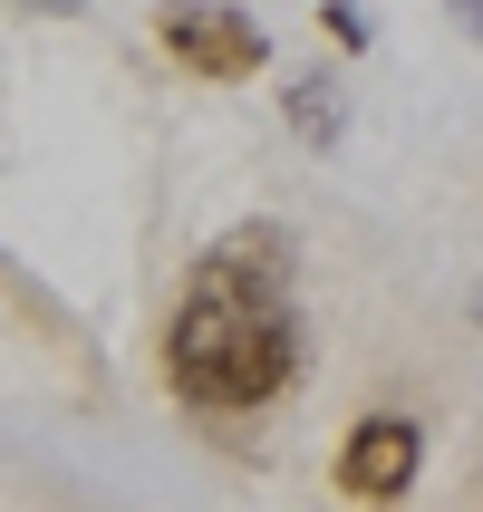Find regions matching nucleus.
<instances>
[{
	"label": "nucleus",
	"instance_id": "nucleus-1",
	"mask_svg": "<svg viewBox=\"0 0 483 512\" xmlns=\"http://www.w3.org/2000/svg\"><path fill=\"white\" fill-rule=\"evenodd\" d=\"M310 368L300 319V232L252 213L194 252V281L165 319V387L194 416H261Z\"/></svg>",
	"mask_w": 483,
	"mask_h": 512
},
{
	"label": "nucleus",
	"instance_id": "nucleus-2",
	"mask_svg": "<svg viewBox=\"0 0 483 512\" xmlns=\"http://www.w3.org/2000/svg\"><path fill=\"white\" fill-rule=\"evenodd\" d=\"M155 49L184 68V78H213V87H242L271 68V29L232 0H165L155 10Z\"/></svg>",
	"mask_w": 483,
	"mask_h": 512
},
{
	"label": "nucleus",
	"instance_id": "nucleus-3",
	"mask_svg": "<svg viewBox=\"0 0 483 512\" xmlns=\"http://www.w3.org/2000/svg\"><path fill=\"white\" fill-rule=\"evenodd\" d=\"M416 474H426V426L397 416V406H368V416L339 435V493H348V503L387 512V503L416 493Z\"/></svg>",
	"mask_w": 483,
	"mask_h": 512
},
{
	"label": "nucleus",
	"instance_id": "nucleus-4",
	"mask_svg": "<svg viewBox=\"0 0 483 512\" xmlns=\"http://www.w3.org/2000/svg\"><path fill=\"white\" fill-rule=\"evenodd\" d=\"M281 116H290V136L319 145V155L348 136V97H339V78H329V68H300V78L281 87Z\"/></svg>",
	"mask_w": 483,
	"mask_h": 512
},
{
	"label": "nucleus",
	"instance_id": "nucleus-5",
	"mask_svg": "<svg viewBox=\"0 0 483 512\" xmlns=\"http://www.w3.org/2000/svg\"><path fill=\"white\" fill-rule=\"evenodd\" d=\"M319 29H329V39H339L348 58H368V39H377V29H368V10H358V0H319Z\"/></svg>",
	"mask_w": 483,
	"mask_h": 512
},
{
	"label": "nucleus",
	"instance_id": "nucleus-6",
	"mask_svg": "<svg viewBox=\"0 0 483 512\" xmlns=\"http://www.w3.org/2000/svg\"><path fill=\"white\" fill-rule=\"evenodd\" d=\"M10 10H29V20H78L87 0H10Z\"/></svg>",
	"mask_w": 483,
	"mask_h": 512
},
{
	"label": "nucleus",
	"instance_id": "nucleus-7",
	"mask_svg": "<svg viewBox=\"0 0 483 512\" xmlns=\"http://www.w3.org/2000/svg\"><path fill=\"white\" fill-rule=\"evenodd\" d=\"M445 10H455V29H464V39L483 49V0H445Z\"/></svg>",
	"mask_w": 483,
	"mask_h": 512
},
{
	"label": "nucleus",
	"instance_id": "nucleus-8",
	"mask_svg": "<svg viewBox=\"0 0 483 512\" xmlns=\"http://www.w3.org/2000/svg\"><path fill=\"white\" fill-rule=\"evenodd\" d=\"M474 319H483V290H474Z\"/></svg>",
	"mask_w": 483,
	"mask_h": 512
}]
</instances>
